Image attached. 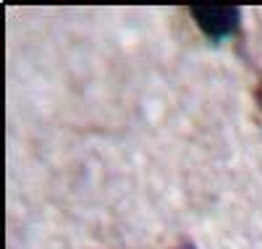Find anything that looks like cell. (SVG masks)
Instances as JSON below:
<instances>
[{
	"instance_id": "cell-1",
	"label": "cell",
	"mask_w": 262,
	"mask_h": 249,
	"mask_svg": "<svg viewBox=\"0 0 262 249\" xmlns=\"http://www.w3.org/2000/svg\"><path fill=\"white\" fill-rule=\"evenodd\" d=\"M189 13L196 21V27L205 32V37L212 42L236 34L238 24H242V11L233 6H191Z\"/></svg>"
},
{
	"instance_id": "cell-3",
	"label": "cell",
	"mask_w": 262,
	"mask_h": 249,
	"mask_svg": "<svg viewBox=\"0 0 262 249\" xmlns=\"http://www.w3.org/2000/svg\"><path fill=\"white\" fill-rule=\"evenodd\" d=\"M257 102H259V108H262V81H259V87H257Z\"/></svg>"
},
{
	"instance_id": "cell-2",
	"label": "cell",
	"mask_w": 262,
	"mask_h": 249,
	"mask_svg": "<svg viewBox=\"0 0 262 249\" xmlns=\"http://www.w3.org/2000/svg\"><path fill=\"white\" fill-rule=\"evenodd\" d=\"M170 249H196L191 241H184V244H179V246H170Z\"/></svg>"
}]
</instances>
